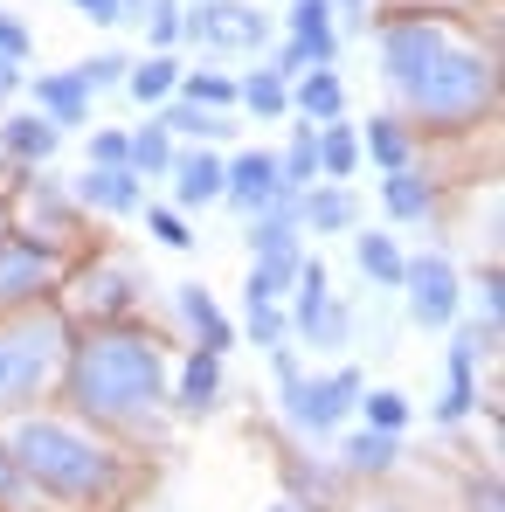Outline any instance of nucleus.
Returning <instances> with one entry per match:
<instances>
[{"instance_id": "nucleus-1", "label": "nucleus", "mask_w": 505, "mask_h": 512, "mask_svg": "<svg viewBox=\"0 0 505 512\" xmlns=\"http://www.w3.org/2000/svg\"><path fill=\"white\" fill-rule=\"evenodd\" d=\"M381 70L402 90V104L429 125H471L492 111V63L464 42H450L443 21H388L381 28Z\"/></svg>"}, {"instance_id": "nucleus-2", "label": "nucleus", "mask_w": 505, "mask_h": 512, "mask_svg": "<svg viewBox=\"0 0 505 512\" xmlns=\"http://www.w3.org/2000/svg\"><path fill=\"white\" fill-rule=\"evenodd\" d=\"M160 395H167L160 346L139 333H97L70 360V402L97 423H139Z\"/></svg>"}, {"instance_id": "nucleus-3", "label": "nucleus", "mask_w": 505, "mask_h": 512, "mask_svg": "<svg viewBox=\"0 0 505 512\" xmlns=\"http://www.w3.org/2000/svg\"><path fill=\"white\" fill-rule=\"evenodd\" d=\"M14 464H21L28 485H42L56 499H104L118 485L111 450H97L90 436H77L63 423H21L14 429Z\"/></svg>"}, {"instance_id": "nucleus-4", "label": "nucleus", "mask_w": 505, "mask_h": 512, "mask_svg": "<svg viewBox=\"0 0 505 512\" xmlns=\"http://www.w3.org/2000/svg\"><path fill=\"white\" fill-rule=\"evenodd\" d=\"M56 360H63V326H56V319H21V326H7V333H0V409L42 395V381L56 374Z\"/></svg>"}, {"instance_id": "nucleus-5", "label": "nucleus", "mask_w": 505, "mask_h": 512, "mask_svg": "<svg viewBox=\"0 0 505 512\" xmlns=\"http://www.w3.org/2000/svg\"><path fill=\"white\" fill-rule=\"evenodd\" d=\"M277 388H284V416L305 429V436H326V429L360 402V374L353 367H339V374H326V381H305L298 374V360L277 346Z\"/></svg>"}, {"instance_id": "nucleus-6", "label": "nucleus", "mask_w": 505, "mask_h": 512, "mask_svg": "<svg viewBox=\"0 0 505 512\" xmlns=\"http://www.w3.org/2000/svg\"><path fill=\"white\" fill-rule=\"evenodd\" d=\"M180 35H194L201 49H263L270 21L256 14L250 0H194L180 14Z\"/></svg>"}, {"instance_id": "nucleus-7", "label": "nucleus", "mask_w": 505, "mask_h": 512, "mask_svg": "<svg viewBox=\"0 0 505 512\" xmlns=\"http://www.w3.org/2000/svg\"><path fill=\"white\" fill-rule=\"evenodd\" d=\"M402 284H409V319L416 326H450L457 319V270L443 256H416L402 270Z\"/></svg>"}, {"instance_id": "nucleus-8", "label": "nucleus", "mask_w": 505, "mask_h": 512, "mask_svg": "<svg viewBox=\"0 0 505 512\" xmlns=\"http://www.w3.org/2000/svg\"><path fill=\"white\" fill-rule=\"evenodd\" d=\"M222 194H229L243 215H263V208L291 201V187L277 180V153H243V160H229V167H222Z\"/></svg>"}, {"instance_id": "nucleus-9", "label": "nucleus", "mask_w": 505, "mask_h": 512, "mask_svg": "<svg viewBox=\"0 0 505 512\" xmlns=\"http://www.w3.org/2000/svg\"><path fill=\"white\" fill-rule=\"evenodd\" d=\"M56 284V256L35 250V243H0V312L7 305H28Z\"/></svg>"}, {"instance_id": "nucleus-10", "label": "nucleus", "mask_w": 505, "mask_h": 512, "mask_svg": "<svg viewBox=\"0 0 505 512\" xmlns=\"http://www.w3.org/2000/svg\"><path fill=\"white\" fill-rule=\"evenodd\" d=\"M77 201L97 215H139L146 208V173L132 167H84L77 173Z\"/></svg>"}, {"instance_id": "nucleus-11", "label": "nucleus", "mask_w": 505, "mask_h": 512, "mask_svg": "<svg viewBox=\"0 0 505 512\" xmlns=\"http://www.w3.org/2000/svg\"><path fill=\"white\" fill-rule=\"evenodd\" d=\"M492 340H499L492 326H464V333H457V346H450V388H443V402H436L443 423H464V416H471V402H478V395H471V367H478V346H492Z\"/></svg>"}, {"instance_id": "nucleus-12", "label": "nucleus", "mask_w": 505, "mask_h": 512, "mask_svg": "<svg viewBox=\"0 0 505 512\" xmlns=\"http://www.w3.org/2000/svg\"><path fill=\"white\" fill-rule=\"evenodd\" d=\"M35 111L63 132V125H90V84L77 70H49V77H35Z\"/></svg>"}, {"instance_id": "nucleus-13", "label": "nucleus", "mask_w": 505, "mask_h": 512, "mask_svg": "<svg viewBox=\"0 0 505 512\" xmlns=\"http://www.w3.org/2000/svg\"><path fill=\"white\" fill-rule=\"evenodd\" d=\"M353 194H346V180H326V187H305L298 194V229H312V236H339V229H353Z\"/></svg>"}, {"instance_id": "nucleus-14", "label": "nucleus", "mask_w": 505, "mask_h": 512, "mask_svg": "<svg viewBox=\"0 0 505 512\" xmlns=\"http://www.w3.org/2000/svg\"><path fill=\"white\" fill-rule=\"evenodd\" d=\"M291 42H305L312 70H326L339 56V35H333V0H291Z\"/></svg>"}, {"instance_id": "nucleus-15", "label": "nucleus", "mask_w": 505, "mask_h": 512, "mask_svg": "<svg viewBox=\"0 0 505 512\" xmlns=\"http://www.w3.org/2000/svg\"><path fill=\"white\" fill-rule=\"evenodd\" d=\"M173 187H180V208H208L222 201V160L215 153H173Z\"/></svg>"}, {"instance_id": "nucleus-16", "label": "nucleus", "mask_w": 505, "mask_h": 512, "mask_svg": "<svg viewBox=\"0 0 505 512\" xmlns=\"http://www.w3.org/2000/svg\"><path fill=\"white\" fill-rule=\"evenodd\" d=\"M56 139H63V132H56L42 111H28V118H7V125H0V146H7V160H28V167H42V160L56 153Z\"/></svg>"}, {"instance_id": "nucleus-17", "label": "nucleus", "mask_w": 505, "mask_h": 512, "mask_svg": "<svg viewBox=\"0 0 505 512\" xmlns=\"http://www.w3.org/2000/svg\"><path fill=\"white\" fill-rule=\"evenodd\" d=\"M180 312H187V326L201 333V353H215V360L229 353V340H236V333H229V319H222V305H215V298H208L201 284H180Z\"/></svg>"}, {"instance_id": "nucleus-18", "label": "nucleus", "mask_w": 505, "mask_h": 512, "mask_svg": "<svg viewBox=\"0 0 505 512\" xmlns=\"http://www.w3.org/2000/svg\"><path fill=\"white\" fill-rule=\"evenodd\" d=\"M353 256H360V277H367V284H381V291H395V284H402V270H409V256L395 250V236H381V229H367V236L353 243Z\"/></svg>"}, {"instance_id": "nucleus-19", "label": "nucleus", "mask_w": 505, "mask_h": 512, "mask_svg": "<svg viewBox=\"0 0 505 512\" xmlns=\"http://www.w3.org/2000/svg\"><path fill=\"white\" fill-rule=\"evenodd\" d=\"M298 111H305V125H333L339 111H346V90H339L333 70H305V84H298V97H291Z\"/></svg>"}, {"instance_id": "nucleus-20", "label": "nucleus", "mask_w": 505, "mask_h": 512, "mask_svg": "<svg viewBox=\"0 0 505 512\" xmlns=\"http://www.w3.org/2000/svg\"><path fill=\"white\" fill-rule=\"evenodd\" d=\"M298 277V256H256L250 263V284H243V305H277Z\"/></svg>"}, {"instance_id": "nucleus-21", "label": "nucleus", "mask_w": 505, "mask_h": 512, "mask_svg": "<svg viewBox=\"0 0 505 512\" xmlns=\"http://www.w3.org/2000/svg\"><path fill=\"white\" fill-rule=\"evenodd\" d=\"M353 167H360V132H353L346 118L319 125V173H326V180H346Z\"/></svg>"}, {"instance_id": "nucleus-22", "label": "nucleus", "mask_w": 505, "mask_h": 512, "mask_svg": "<svg viewBox=\"0 0 505 512\" xmlns=\"http://www.w3.org/2000/svg\"><path fill=\"white\" fill-rule=\"evenodd\" d=\"M215 395H222V360L215 353H194L187 374H180V409L201 416V409H215Z\"/></svg>"}, {"instance_id": "nucleus-23", "label": "nucleus", "mask_w": 505, "mask_h": 512, "mask_svg": "<svg viewBox=\"0 0 505 512\" xmlns=\"http://www.w3.org/2000/svg\"><path fill=\"white\" fill-rule=\"evenodd\" d=\"M381 201H388V215L395 222H416V215H429V180H422L416 167H402V173H388V187H381Z\"/></svg>"}, {"instance_id": "nucleus-24", "label": "nucleus", "mask_w": 505, "mask_h": 512, "mask_svg": "<svg viewBox=\"0 0 505 512\" xmlns=\"http://www.w3.org/2000/svg\"><path fill=\"white\" fill-rule=\"evenodd\" d=\"M125 84H132V97H139V104H160V97H173V84H180V63L160 49V56L132 63V70H125Z\"/></svg>"}, {"instance_id": "nucleus-25", "label": "nucleus", "mask_w": 505, "mask_h": 512, "mask_svg": "<svg viewBox=\"0 0 505 512\" xmlns=\"http://www.w3.org/2000/svg\"><path fill=\"white\" fill-rule=\"evenodd\" d=\"M395 457H402V443H395L388 429H360V436H346V471H395Z\"/></svg>"}, {"instance_id": "nucleus-26", "label": "nucleus", "mask_w": 505, "mask_h": 512, "mask_svg": "<svg viewBox=\"0 0 505 512\" xmlns=\"http://www.w3.org/2000/svg\"><path fill=\"white\" fill-rule=\"evenodd\" d=\"M367 153H374L381 173L409 167V132H402V118H367Z\"/></svg>"}, {"instance_id": "nucleus-27", "label": "nucleus", "mask_w": 505, "mask_h": 512, "mask_svg": "<svg viewBox=\"0 0 505 512\" xmlns=\"http://www.w3.org/2000/svg\"><path fill=\"white\" fill-rule=\"evenodd\" d=\"M167 167H173V132L160 118H146L132 132V173H167Z\"/></svg>"}, {"instance_id": "nucleus-28", "label": "nucleus", "mask_w": 505, "mask_h": 512, "mask_svg": "<svg viewBox=\"0 0 505 512\" xmlns=\"http://www.w3.org/2000/svg\"><path fill=\"white\" fill-rule=\"evenodd\" d=\"M160 125H167V132H187V139H229V125H236V118L201 111V104H173V111H160Z\"/></svg>"}, {"instance_id": "nucleus-29", "label": "nucleus", "mask_w": 505, "mask_h": 512, "mask_svg": "<svg viewBox=\"0 0 505 512\" xmlns=\"http://www.w3.org/2000/svg\"><path fill=\"white\" fill-rule=\"evenodd\" d=\"M236 97L250 104L256 118H284V111H291V90H284V77H277V70H256L250 84H236Z\"/></svg>"}, {"instance_id": "nucleus-30", "label": "nucleus", "mask_w": 505, "mask_h": 512, "mask_svg": "<svg viewBox=\"0 0 505 512\" xmlns=\"http://www.w3.org/2000/svg\"><path fill=\"white\" fill-rule=\"evenodd\" d=\"M84 305L90 312H125V305H139V284L125 270H104L97 284H84Z\"/></svg>"}, {"instance_id": "nucleus-31", "label": "nucleus", "mask_w": 505, "mask_h": 512, "mask_svg": "<svg viewBox=\"0 0 505 512\" xmlns=\"http://www.w3.org/2000/svg\"><path fill=\"white\" fill-rule=\"evenodd\" d=\"M173 90H187V104H201V111H222V104H236V84H229L222 70H194V77H180Z\"/></svg>"}, {"instance_id": "nucleus-32", "label": "nucleus", "mask_w": 505, "mask_h": 512, "mask_svg": "<svg viewBox=\"0 0 505 512\" xmlns=\"http://www.w3.org/2000/svg\"><path fill=\"white\" fill-rule=\"evenodd\" d=\"M360 402H367V429H388V436H395V429L409 423V395H395V388H381V395H360Z\"/></svg>"}, {"instance_id": "nucleus-33", "label": "nucleus", "mask_w": 505, "mask_h": 512, "mask_svg": "<svg viewBox=\"0 0 505 512\" xmlns=\"http://www.w3.org/2000/svg\"><path fill=\"white\" fill-rule=\"evenodd\" d=\"M146 229H153V236H160L167 250H194V229H187V222H180L173 208H146Z\"/></svg>"}, {"instance_id": "nucleus-34", "label": "nucleus", "mask_w": 505, "mask_h": 512, "mask_svg": "<svg viewBox=\"0 0 505 512\" xmlns=\"http://www.w3.org/2000/svg\"><path fill=\"white\" fill-rule=\"evenodd\" d=\"M139 21L153 28V49H173V42H180V7H173V0H153Z\"/></svg>"}, {"instance_id": "nucleus-35", "label": "nucleus", "mask_w": 505, "mask_h": 512, "mask_svg": "<svg viewBox=\"0 0 505 512\" xmlns=\"http://www.w3.org/2000/svg\"><path fill=\"white\" fill-rule=\"evenodd\" d=\"M284 305H250V340L256 346H284Z\"/></svg>"}, {"instance_id": "nucleus-36", "label": "nucleus", "mask_w": 505, "mask_h": 512, "mask_svg": "<svg viewBox=\"0 0 505 512\" xmlns=\"http://www.w3.org/2000/svg\"><path fill=\"white\" fill-rule=\"evenodd\" d=\"M125 70H132V63H125L118 49H104V56H90V63L77 70V77H84L90 90H104V84H125Z\"/></svg>"}, {"instance_id": "nucleus-37", "label": "nucleus", "mask_w": 505, "mask_h": 512, "mask_svg": "<svg viewBox=\"0 0 505 512\" xmlns=\"http://www.w3.org/2000/svg\"><path fill=\"white\" fill-rule=\"evenodd\" d=\"M90 167H132V139L125 132H97L90 139Z\"/></svg>"}, {"instance_id": "nucleus-38", "label": "nucleus", "mask_w": 505, "mask_h": 512, "mask_svg": "<svg viewBox=\"0 0 505 512\" xmlns=\"http://www.w3.org/2000/svg\"><path fill=\"white\" fill-rule=\"evenodd\" d=\"M21 499H28V478H21V464H14V450L0 443V506L21 512Z\"/></svg>"}, {"instance_id": "nucleus-39", "label": "nucleus", "mask_w": 505, "mask_h": 512, "mask_svg": "<svg viewBox=\"0 0 505 512\" xmlns=\"http://www.w3.org/2000/svg\"><path fill=\"white\" fill-rule=\"evenodd\" d=\"M21 56H28V28L14 14H0V63H21Z\"/></svg>"}, {"instance_id": "nucleus-40", "label": "nucleus", "mask_w": 505, "mask_h": 512, "mask_svg": "<svg viewBox=\"0 0 505 512\" xmlns=\"http://www.w3.org/2000/svg\"><path fill=\"white\" fill-rule=\"evenodd\" d=\"M478 305H485V326L499 333V270H485V277H478Z\"/></svg>"}, {"instance_id": "nucleus-41", "label": "nucleus", "mask_w": 505, "mask_h": 512, "mask_svg": "<svg viewBox=\"0 0 505 512\" xmlns=\"http://www.w3.org/2000/svg\"><path fill=\"white\" fill-rule=\"evenodd\" d=\"M270 70H277V77H291V70H312V56H305V42H284Z\"/></svg>"}, {"instance_id": "nucleus-42", "label": "nucleus", "mask_w": 505, "mask_h": 512, "mask_svg": "<svg viewBox=\"0 0 505 512\" xmlns=\"http://www.w3.org/2000/svg\"><path fill=\"white\" fill-rule=\"evenodd\" d=\"M77 7H84L97 28H111V21H118V0H77Z\"/></svg>"}, {"instance_id": "nucleus-43", "label": "nucleus", "mask_w": 505, "mask_h": 512, "mask_svg": "<svg viewBox=\"0 0 505 512\" xmlns=\"http://www.w3.org/2000/svg\"><path fill=\"white\" fill-rule=\"evenodd\" d=\"M14 84H21V63H0V97H7Z\"/></svg>"}, {"instance_id": "nucleus-44", "label": "nucleus", "mask_w": 505, "mask_h": 512, "mask_svg": "<svg viewBox=\"0 0 505 512\" xmlns=\"http://www.w3.org/2000/svg\"><path fill=\"white\" fill-rule=\"evenodd\" d=\"M339 7H346V14H360V0H339Z\"/></svg>"}, {"instance_id": "nucleus-45", "label": "nucleus", "mask_w": 505, "mask_h": 512, "mask_svg": "<svg viewBox=\"0 0 505 512\" xmlns=\"http://www.w3.org/2000/svg\"><path fill=\"white\" fill-rule=\"evenodd\" d=\"M270 512H298V506H270Z\"/></svg>"}, {"instance_id": "nucleus-46", "label": "nucleus", "mask_w": 505, "mask_h": 512, "mask_svg": "<svg viewBox=\"0 0 505 512\" xmlns=\"http://www.w3.org/2000/svg\"><path fill=\"white\" fill-rule=\"evenodd\" d=\"M374 512H395V506H374Z\"/></svg>"}]
</instances>
